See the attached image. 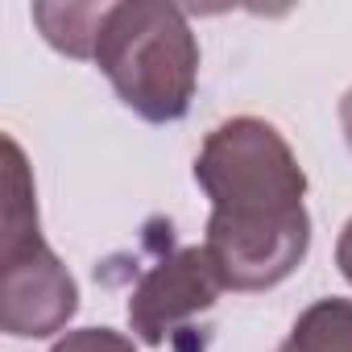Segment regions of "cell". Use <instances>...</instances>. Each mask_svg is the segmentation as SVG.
<instances>
[{
	"label": "cell",
	"instance_id": "1",
	"mask_svg": "<svg viewBox=\"0 0 352 352\" xmlns=\"http://www.w3.org/2000/svg\"><path fill=\"white\" fill-rule=\"evenodd\" d=\"M195 183L212 199L204 249L228 290H274L298 270L311 245L307 174L270 120L216 124L195 157Z\"/></svg>",
	"mask_w": 352,
	"mask_h": 352
},
{
	"label": "cell",
	"instance_id": "2",
	"mask_svg": "<svg viewBox=\"0 0 352 352\" xmlns=\"http://www.w3.org/2000/svg\"><path fill=\"white\" fill-rule=\"evenodd\" d=\"M91 63L108 75L124 108L149 124L183 120L199 83V42L183 9L162 0L104 5Z\"/></svg>",
	"mask_w": 352,
	"mask_h": 352
},
{
	"label": "cell",
	"instance_id": "3",
	"mask_svg": "<svg viewBox=\"0 0 352 352\" xmlns=\"http://www.w3.org/2000/svg\"><path fill=\"white\" fill-rule=\"evenodd\" d=\"M79 311V286L38 224V191L25 153L5 137V232H0V327L13 340H46Z\"/></svg>",
	"mask_w": 352,
	"mask_h": 352
},
{
	"label": "cell",
	"instance_id": "4",
	"mask_svg": "<svg viewBox=\"0 0 352 352\" xmlns=\"http://www.w3.org/2000/svg\"><path fill=\"white\" fill-rule=\"evenodd\" d=\"M224 290L228 286H224L216 261L208 257V249L187 245L141 274V282L129 294V327L141 344L162 348L166 336L187 327L195 315L212 311Z\"/></svg>",
	"mask_w": 352,
	"mask_h": 352
},
{
	"label": "cell",
	"instance_id": "5",
	"mask_svg": "<svg viewBox=\"0 0 352 352\" xmlns=\"http://www.w3.org/2000/svg\"><path fill=\"white\" fill-rule=\"evenodd\" d=\"M278 352H352V298L311 302Z\"/></svg>",
	"mask_w": 352,
	"mask_h": 352
},
{
	"label": "cell",
	"instance_id": "6",
	"mask_svg": "<svg viewBox=\"0 0 352 352\" xmlns=\"http://www.w3.org/2000/svg\"><path fill=\"white\" fill-rule=\"evenodd\" d=\"M104 5H34V21L42 25V38L63 50L67 58H91L96 30H100Z\"/></svg>",
	"mask_w": 352,
	"mask_h": 352
},
{
	"label": "cell",
	"instance_id": "7",
	"mask_svg": "<svg viewBox=\"0 0 352 352\" xmlns=\"http://www.w3.org/2000/svg\"><path fill=\"white\" fill-rule=\"evenodd\" d=\"M50 352H137V348L129 336H120L112 327H75Z\"/></svg>",
	"mask_w": 352,
	"mask_h": 352
},
{
	"label": "cell",
	"instance_id": "8",
	"mask_svg": "<svg viewBox=\"0 0 352 352\" xmlns=\"http://www.w3.org/2000/svg\"><path fill=\"white\" fill-rule=\"evenodd\" d=\"M336 265H340L344 282L352 286V220L344 224V232H340V241H336Z\"/></svg>",
	"mask_w": 352,
	"mask_h": 352
},
{
	"label": "cell",
	"instance_id": "9",
	"mask_svg": "<svg viewBox=\"0 0 352 352\" xmlns=\"http://www.w3.org/2000/svg\"><path fill=\"white\" fill-rule=\"evenodd\" d=\"M340 124H344V141H348V149H352V87H348L344 100H340Z\"/></svg>",
	"mask_w": 352,
	"mask_h": 352
}]
</instances>
